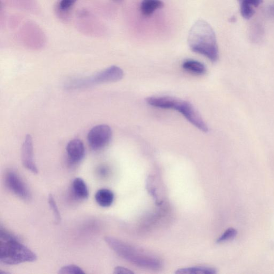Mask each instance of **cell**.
<instances>
[{
	"label": "cell",
	"mask_w": 274,
	"mask_h": 274,
	"mask_svg": "<svg viewBox=\"0 0 274 274\" xmlns=\"http://www.w3.org/2000/svg\"><path fill=\"white\" fill-rule=\"evenodd\" d=\"M189 48L194 52L203 55L213 62L219 58V52L215 32L208 22L197 21L191 27L188 40Z\"/></svg>",
	"instance_id": "obj_1"
},
{
	"label": "cell",
	"mask_w": 274,
	"mask_h": 274,
	"mask_svg": "<svg viewBox=\"0 0 274 274\" xmlns=\"http://www.w3.org/2000/svg\"><path fill=\"white\" fill-rule=\"evenodd\" d=\"M36 255L2 226L0 229V261L4 264H17L34 262Z\"/></svg>",
	"instance_id": "obj_2"
},
{
	"label": "cell",
	"mask_w": 274,
	"mask_h": 274,
	"mask_svg": "<svg viewBox=\"0 0 274 274\" xmlns=\"http://www.w3.org/2000/svg\"><path fill=\"white\" fill-rule=\"evenodd\" d=\"M107 245L117 255L136 266L150 269L161 268V261L153 255L112 237H106Z\"/></svg>",
	"instance_id": "obj_3"
},
{
	"label": "cell",
	"mask_w": 274,
	"mask_h": 274,
	"mask_svg": "<svg viewBox=\"0 0 274 274\" xmlns=\"http://www.w3.org/2000/svg\"><path fill=\"white\" fill-rule=\"evenodd\" d=\"M146 102L154 107L176 111L198 129L204 132L208 131V126L202 116L194 106L188 102L170 97H152L146 99Z\"/></svg>",
	"instance_id": "obj_4"
},
{
	"label": "cell",
	"mask_w": 274,
	"mask_h": 274,
	"mask_svg": "<svg viewBox=\"0 0 274 274\" xmlns=\"http://www.w3.org/2000/svg\"><path fill=\"white\" fill-rule=\"evenodd\" d=\"M124 76L122 69L117 66H113L98 73L96 75L75 80L69 84L71 88H79L91 85L108 83H113L121 80Z\"/></svg>",
	"instance_id": "obj_5"
},
{
	"label": "cell",
	"mask_w": 274,
	"mask_h": 274,
	"mask_svg": "<svg viewBox=\"0 0 274 274\" xmlns=\"http://www.w3.org/2000/svg\"><path fill=\"white\" fill-rule=\"evenodd\" d=\"M112 136L110 126L100 124L90 129L87 134V141L91 149L98 151L105 148L110 143Z\"/></svg>",
	"instance_id": "obj_6"
},
{
	"label": "cell",
	"mask_w": 274,
	"mask_h": 274,
	"mask_svg": "<svg viewBox=\"0 0 274 274\" xmlns=\"http://www.w3.org/2000/svg\"><path fill=\"white\" fill-rule=\"evenodd\" d=\"M5 184L9 191L20 198L27 200L31 195L28 188L19 175L14 170H9L5 176Z\"/></svg>",
	"instance_id": "obj_7"
},
{
	"label": "cell",
	"mask_w": 274,
	"mask_h": 274,
	"mask_svg": "<svg viewBox=\"0 0 274 274\" xmlns=\"http://www.w3.org/2000/svg\"><path fill=\"white\" fill-rule=\"evenodd\" d=\"M21 158L24 167L34 173L38 170L34 160L33 144L31 135L27 134L22 145Z\"/></svg>",
	"instance_id": "obj_8"
},
{
	"label": "cell",
	"mask_w": 274,
	"mask_h": 274,
	"mask_svg": "<svg viewBox=\"0 0 274 274\" xmlns=\"http://www.w3.org/2000/svg\"><path fill=\"white\" fill-rule=\"evenodd\" d=\"M68 162L76 164L80 162L85 156V149L83 142L78 139L70 141L66 148Z\"/></svg>",
	"instance_id": "obj_9"
},
{
	"label": "cell",
	"mask_w": 274,
	"mask_h": 274,
	"mask_svg": "<svg viewBox=\"0 0 274 274\" xmlns=\"http://www.w3.org/2000/svg\"><path fill=\"white\" fill-rule=\"evenodd\" d=\"M238 2L242 17L246 20H249L254 14V8L260 6L263 0H238Z\"/></svg>",
	"instance_id": "obj_10"
},
{
	"label": "cell",
	"mask_w": 274,
	"mask_h": 274,
	"mask_svg": "<svg viewBox=\"0 0 274 274\" xmlns=\"http://www.w3.org/2000/svg\"><path fill=\"white\" fill-rule=\"evenodd\" d=\"M95 200L97 203L101 207H110L114 202V194L110 190L100 189L97 192Z\"/></svg>",
	"instance_id": "obj_11"
},
{
	"label": "cell",
	"mask_w": 274,
	"mask_h": 274,
	"mask_svg": "<svg viewBox=\"0 0 274 274\" xmlns=\"http://www.w3.org/2000/svg\"><path fill=\"white\" fill-rule=\"evenodd\" d=\"M72 193L78 199L85 200L89 197V191L85 181L81 178H76L72 182Z\"/></svg>",
	"instance_id": "obj_12"
},
{
	"label": "cell",
	"mask_w": 274,
	"mask_h": 274,
	"mask_svg": "<svg viewBox=\"0 0 274 274\" xmlns=\"http://www.w3.org/2000/svg\"><path fill=\"white\" fill-rule=\"evenodd\" d=\"M161 0H143L141 5V11L143 16L149 17L155 11L163 7Z\"/></svg>",
	"instance_id": "obj_13"
},
{
	"label": "cell",
	"mask_w": 274,
	"mask_h": 274,
	"mask_svg": "<svg viewBox=\"0 0 274 274\" xmlns=\"http://www.w3.org/2000/svg\"><path fill=\"white\" fill-rule=\"evenodd\" d=\"M182 67L186 70L197 75L204 74L206 68L204 64L195 60H189L182 63Z\"/></svg>",
	"instance_id": "obj_14"
},
{
	"label": "cell",
	"mask_w": 274,
	"mask_h": 274,
	"mask_svg": "<svg viewBox=\"0 0 274 274\" xmlns=\"http://www.w3.org/2000/svg\"><path fill=\"white\" fill-rule=\"evenodd\" d=\"M216 269L208 267H192L181 268L175 272L177 274H215Z\"/></svg>",
	"instance_id": "obj_15"
},
{
	"label": "cell",
	"mask_w": 274,
	"mask_h": 274,
	"mask_svg": "<svg viewBox=\"0 0 274 274\" xmlns=\"http://www.w3.org/2000/svg\"><path fill=\"white\" fill-rule=\"evenodd\" d=\"M237 231L233 227L228 228L216 240L217 243H223L233 240L237 235Z\"/></svg>",
	"instance_id": "obj_16"
},
{
	"label": "cell",
	"mask_w": 274,
	"mask_h": 274,
	"mask_svg": "<svg viewBox=\"0 0 274 274\" xmlns=\"http://www.w3.org/2000/svg\"><path fill=\"white\" fill-rule=\"evenodd\" d=\"M61 274H85V272L75 264H70L62 267L59 271Z\"/></svg>",
	"instance_id": "obj_17"
},
{
	"label": "cell",
	"mask_w": 274,
	"mask_h": 274,
	"mask_svg": "<svg viewBox=\"0 0 274 274\" xmlns=\"http://www.w3.org/2000/svg\"><path fill=\"white\" fill-rule=\"evenodd\" d=\"M49 203L54 213L55 220L57 223H60L61 221V216L56 200L52 194L50 195L49 197Z\"/></svg>",
	"instance_id": "obj_18"
},
{
	"label": "cell",
	"mask_w": 274,
	"mask_h": 274,
	"mask_svg": "<svg viewBox=\"0 0 274 274\" xmlns=\"http://www.w3.org/2000/svg\"><path fill=\"white\" fill-rule=\"evenodd\" d=\"M263 30L261 25H255L252 27L251 32V39L253 41L258 42L262 38Z\"/></svg>",
	"instance_id": "obj_19"
},
{
	"label": "cell",
	"mask_w": 274,
	"mask_h": 274,
	"mask_svg": "<svg viewBox=\"0 0 274 274\" xmlns=\"http://www.w3.org/2000/svg\"><path fill=\"white\" fill-rule=\"evenodd\" d=\"M77 0H61L59 9L61 12H67L74 5Z\"/></svg>",
	"instance_id": "obj_20"
},
{
	"label": "cell",
	"mask_w": 274,
	"mask_h": 274,
	"mask_svg": "<svg viewBox=\"0 0 274 274\" xmlns=\"http://www.w3.org/2000/svg\"><path fill=\"white\" fill-rule=\"evenodd\" d=\"M114 273L130 274V273H133V272H132L130 269L125 268L124 267H116L114 269Z\"/></svg>",
	"instance_id": "obj_21"
},
{
	"label": "cell",
	"mask_w": 274,
	"mask_h": 274,
	"mask_svg": "<svg viewBox=\"0 0 274 274\" xmlns=\"http://www.w3.org/2000/svg\"><path fill=\"white\" fill-rule=\"evenodd\" d=\"M107 170L104 167H100L99 169L98 172L100 175H105L107 173Z\"/></svg>",
	"instance_id": "obj_22"
}]
</instances>
